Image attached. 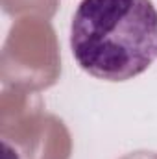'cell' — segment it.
Returning a JSON list of instances; mask_svg holds the SVG:
<instances>
[{
	"mask_svg": "<svg viewBox=\"0 0 157 159\" xmlns=\"http://www.w3.org/2000/svg\"><path fill=\"white\" fill-rule=\"evenodd\" d=\"M79 67L105 81H126L157 61V9L152 0H81L70 24Z\"/></svg>",
	"mask_w": 157,
	"mask_h": 159,
	"instance_id": "cell-1",
	"label": "cell"
}]
</instances>
